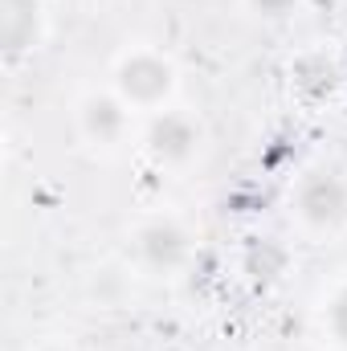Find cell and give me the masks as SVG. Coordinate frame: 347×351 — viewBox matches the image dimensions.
I'll list each match as a JSON object with an SVG mask.
<instances>
[{
    "mask_svg": "<svg viewBox=\"0 0 347 351\" xmlns=\"http://www.w3.org/2000/svg\"><path fill=\"white\" fill-rule=\"evenodd\" d=\"M139 250H143V258H147L152 265L172 269V265H180L184 254H188V237H184L176 225H152V229H143Z\"/></svg>",
    "mask_w": 347,
    "mask_h": 351,
    "instance_id": "cell-5",
    "label": "cell"
},
{
    "mask_svg": "<svg viewBox=\"0 0 347 351\" xmlns=\"http://www.w3.org/2000/svg\"><path fill=\"white\" fill-rule=\"evenodd\" d=\"M298 208H302V217L315 221V225H335V221H344L347 217V184L331 172L311 176V180L302 184V192H298Z\"/></svg>",
    "mask_w": 347,
    "mask_h": 351,
    "instance_id": "cell-1",
    "label": "cell"
},
{
    "mask_svg": "<svg viewBox=\"0 0 347 351\" xmlns=\"http://www.w3.org/2000/svg\"><path fill=\"white\" fill-rule=\"evenodd\" d=\"M331 327H335V335L347 343V290L331 302Z\"/></svg>",
    "mask_w": 347,
    "mask_h": 351,
    "instance_id": "cell-7",
    "label": "cell"
},
{
    "mask_svg": "<svg viewBox=\"0 0 347 351\" xmlns=\"http://www.w3.org/2000/svg\"><path fill=\"white\" fill-rule=\"evenodd\" d=\"M86 131L98 143L115 139V135L123 131V110H119V102H110V98H90L86 102Z\"/></svg>",
    "mask_w": 347,
    "mask_h": 351,
    "instance_id": "cell-6",
    "label": "cell"
},
{
    "mask_svg": "<svg viewBox=\"0 0 347 351\" xmlns=\"http://www.w3.org/2000/svg\"><path fill=\"white\" fill-rule=\"evenodd\" d=\"M258 4V12H265V16H286L298 0H254Z\"/></svg>",
    "mask_w": 347,
    "mask_h": 351,
    "instance_id": "cell-8",
    "label": "cell"
},
{
    "mask_svg": "<svg viewBox=\"0 0 347 351\" xmlns=\"http://www.w3.org/2000/svg\"><path fill=\"white\" fill-rule=\"evenodd\" d=\"M49 351H62V348H49Z\"/></svg>",
    "mask_w": 347,
    "mask_h": 351,
    "instance_id": "cell-9",
    "label": "cell"
},
{
    "mask_svg": "<svg viewBox=\"0 0 347 351\" xmlns=\"http://www.w3.org/2000/svg\"><path fill=\"white\" fill-rule=\"evenodd\" d=\"M147 143H152V152L164 156V160H184V156L192 152V143H196V131H192V123H188L184 114H164V119L152 123Z\"/></svg>",
    "mask_w": 347,
    "mask_h": 351,
    "instance_id": "cell-4",
    "label": "cell"
},
{
    "mask_svg": "<svg viewBox=\"0 0 347 351\" xmlns=\"http://www.w3.org/2000/svg\"><path fill=\"white\" fill-rule=\"evenodd\" d=\"M37 37V0H0V41L8 53Z\"/></svg>",
    "mask_w": 347,
    "mask_h": 351,
    "instance_id": "cell-3",
    "label": "cell"
},
{
    "mask_svg": "<svg viewBox=\"0 0 347 351\" xmlns=\"http://www.w3.org/2000/svg\"><path fill=\"white\" fill-rule=\"evenodd\" d=\"M119 86L127 90L135 102H156L164 98L168 86H172V70L160 62V58H131L123 70H119Z\"/></svg>",
    "mask_w": 347,
    "mask_h": 351,
    "instance_id": "cell-2",
    "label": "cell"
}]
</instances>
